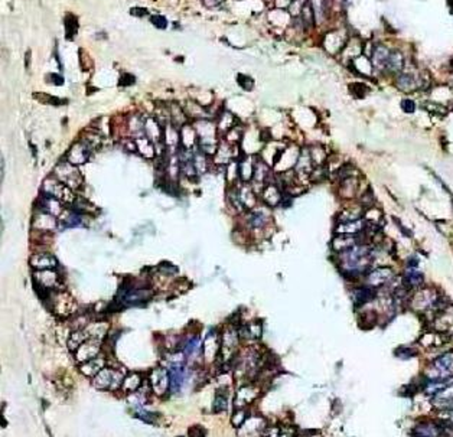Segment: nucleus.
Wrapping results in <instances>:
<instances>
[{"instance_id":"obj_28","label":"nucleus","mask_w":453,"mask_h":437,"mask_svg":"<svg viewBox=\"0 0 453 437\" xmlns=\"http://www.w3.org/2000/svg\"><path fill=\"white\" fill-rule=\"evenodd\" d=\"M83 224V214H78L72 209L66 211L64 217L61 218L60 222V228H72V227H78Z\"/></svg>"},{"instance_id":"obj_41","label":"nucleus","mask_w":453,"mask_h":437,"mask_svg":"<svg viewBox=\"0 0 453 437\" xmlns=\"http://www.w3.org/2000/svg\"><path fill=\"white\" fill-rule=\"evenodd\" d=\"M227 410V397L225 394H216L215 401H214V413H221Z\"/></svg>"},{"instance_id":"obj_15","label":"nucleus","mask_w":453,"mask_h":437,"mask_svg":"<svg viewBox=\"0 0 453 437\" xmlns=\"http://www.w3.org/2000/svg\"><path fill=\"white\" fill-rule=\"evenodd\" d=\"M367 227V222L364 218L357 219V221H351V222H342L338 224L336 227V234H342V235H357L361 231H364Z\"/></svg>"},{"instance_id":"obj_29","label":"nucleus","mask_w":453,"mask_h":437,"mask_svg":"<svg viewBox=\"0 0 453 437\" xmlns=\"http://www.w3.org/2000/svg\"><path fill=\"white\" fill-rule=\"evenodd\" d=\"M413 435L416 436H440V427L437 423H422L414 430Z\"/></svg>"},{"instance_id":"obj_20","label":"nucleus","mask_w":453,"mask_h":437,"mask_svg":"<svg viewBox=\"0 0 453 437\" xmlns=\"http://www.w3.org/2000/svg\"><path fill=\"white\" fill-rule=\"evenodd\" d=\"M261 197L269 206H276V205H280L283 195H281L279 186H276L274 183H269L264 186Z\"/></svg>"},{"instance_id":"obj_22","label":"nucleus","mask_w":453,"mask_h":437,"mask_svg":"<svg viewBox=\"0 0 453 437\" xmlns=\"http://www.w3.org/2000/svg\"><path fill=\"white\" fill-rule=\"evenodd\" d=\"M104 365H106L104 358H101V356H95V358H92V359H90V361L84 362V365L81 367V372H83V374H86V375H88V377H95L98 372L104 368Z\"/></svg>"},{"instance_id":"obj_5","label":"nucleus","mask_w":453,"mask_h":437,"mask_svg":"<svg viewBox=\"0 0 453 437\" xmlns=\"http://www.w3.org/2000/svg\"><path fill=\"white\" fill-rule=\"evenodd\" d=\"M348 33H346L345 29H335L329 33H326L324 38V46L325 49L332 54V55H336L339 54L344 46L348 42Z\"/></svg>"},{"instance_id":"obj_37","label":"nucleus","mask_w":453,"mask_h":437,"mask_svg":"<svg viewBox=\"0 0 453 437\" xmlns=\"http://www.w3.org/2000/svg\"><path fill=\"white\" fill-rule=\"evenodd\" d=\"M364 215L367 217L368 224L371 225H380V219H381V211L377 208H367V211L364 212Z\"/></svg>"},{"instance_id":"obj_42","label":"nucleus","mask_w":453,"mask_h":437,"mask_svg":"<svg viewBox=\"0 0 453 437\" xmlns=\"http://www.w3.org/2000/svg\"><path fill=\"white\" fill-rule=\"evenodd\" d=\"M245 420H247V411L244 408H238L237 411L234 413V415H233V418H231L234 427H237V429L245 423Z\"/></svg>"},{"instance_id":"obj_6","label":"nucleus","mask_w":453,"mask_h":437,"mask_svg":"<svg viewBox=\"0 0 453 437\" xmlns=\"http://www.w3.org/2000/svg\"><path fill=\"white\" fill-rule=\"evenodd\" d=\"M437 293L433 289H417V291L414 293V296L410 299L413 307L424 312L434 303V300L437 299Z\"/></svg>"},{"instance_id":"obj_46","label":"nucleus","mask_w":453,"mask_h":437,"mask_svg":"<svg viewBox=\"0 0 453 437\" xmlns=\"http://www.w3.org/2000/svg\"><path fill=\"white\" fill-rule=\"evenodd\" d=\"M151 23H153L156 28H159V29H163V28L168 26V21H166L163 16H159V15L151 16Z\"/></svg>"},{"instance_id":"obj_13","label":"nucleus","mask_w":453,"mask_h":437,"mask_svg":"<svg viewBox=\"0 0 453 437\" xmlns=\"http://www.w3.org/2000/svg\"><path fill=\"white\" fill-rule=\"evenodd\" d=\"M151 385L156 394L165 393V390L169 387V372L162 368L154 370L151 375Z\"/></svg>"},{"instance_id":"obj_10","label":"nucleus","mask_w":453,"mask_h":437,"mask_svg":"<svg viewBox=\"0 0 453 437\" xmlns=\"http://www.w3.org/2000/svg\"><path fill=\"white\" fill-rule=\"evenodd\" d=\"M390 52H391V49H390L389 46H386V45L380 44L374 46V51H372L369 59H371L372 68L375 71H380V72L386 71V65H387Z\"/></svg>"},{"instance_id":"obj_24","label":"nucleus","mask_w":453,"mask_h":437,"mask_svg":"<svg viewBox=\"0 0 453 437\" xmlns=\"http://www.w3.org/2000/svg\"><path fill=\"white\" fill-rule=\"evenodd\" d=\"M358 241H357V235H342V234H338V237L332 241V248L338 253L348 250L354 245H357Z\"/></svg>"},{"instance_id":"obj_17","label":"nucleus","mask_w":453,"mask_h":437,"mask_svg":"<svg viewBox=\"0 0 453 437\" xmlns=\"http://www.w3.org/2000/svg\"><path fill=\"white\" fill-rule=\"evenodd\" d=\"M185 375L186 372L182 368V365H173L169 370V390L173 394L179 393L183 382H185Z\"/></svg>"},{"instance_id":"obj_39","label":"nucleus","mask_w":453,"mask_h":437,"mask_svg":"<svg viewBox=\"0 0 453 437\" xmlns=\"http://www.w3.org/2000/svg\"><path fill=\"white\" fill-rule=\"evenodd\" d=\"M424 110H427L429 113H432V114H437V116H445L446 113H448V109L443 106V104H437V103H430V101H427V103H424Z\"/></svg>"},{"instance_id":"obj_4","label":"nucleus","mask_w":453,"mask_h":437,"mask_svg":"<svg viewBox=\"0 0 453 437\" xmlns=\"http://www.w3.org/2000/svg\"><path fill=\"white\" fill-rule=\"evenodd\" d=\"M123 374L114 371L111 368H103L94 377V385L101 390H117L120 385H123Z\"/></svg>"},{"instance_id":"obj_30","label":"nucleus","mask_w":453,"mask_h":437,"mask_svg":"<svg viewBox=\"0 0 453 437\" xmlns=\"http://www.w3.org/2000/svg\"><path fill=\"white\" fill-rule=\"evenodd\" d=\"M266 222H267V215H266L263 211H259V209L251 211V212L247 215V224H248L251 228H254V230L263 228V227L266 225Z\"/></svg>"},{"instance_id":"obj_14","label":"nucleus","mask_w":453,"mask_h":437,"mask_svg":"<svg viewBox=\"0 0 453 437\" xmlns=\"http://www.w3.org/2000/svg\"><path fill=\"white\" fill-rule=\"evenodd\" d=\"M309 4L313 10V16H315V23L318 25H324L331 13V7H329V0H309Z\"/></svg>"},{"instance_id":"obj_7","label":"nucleus","mask_w":453,"mask_h":437,"mask_svg":"<svg viewBox=\"0 0 453 437\" xmlns=\"http://www.w3.org/2000/svg\"><path fill=\"white\" fill-rule=\"evenodd\" d=\"M100 341L94 338H88L86 342L81 344V347L75 350V358L81 362H87L92 358H95L100 352Z\"/></svg>"},{"instance_id":"obj_45","label":"nucleus","mask_w":453,"mask_h":437,"mask_svg":"<svg viewBox=\"0 0 453 437\" xmlns=\"http://www.w3.org/2000/svg\"><path fill=\"white\" fill-rule=\"evenodd\" d=\"M159 270L165 274H176L178 273V268L176 265H173L171 262H160L159 264Z\"/></svg>"},{"instance_id":"obj_16","label":"nucleus","mask_w":453,"mask_h":437,"mask_svg":"<svg viewBox=\"0 0 453 437\" xmlns=\"http://www.w3.org/2000/svg\"><path fill=\"white\" fill-rule=\"evenodd\" d=\"M362 51H364V46L361 44L360 38L352 36V38L348 39V42H346L344 49H342L341 52H342L344 59H346V61H354L355 58H358V57L362 54Z\"/></svg>"},{"instance_id":"obj_31","label":"nucleus","mask_w":453,"mask_h":437,"mask_svg":"<svg viewBox=\"0 0 453 437\" xmlns=\"http://www.w3.org/2000/svg\"><path fill=\"white\" fill-rule=\"evenodd\" d=\"M87 339H88V335H87L86 330H75L74 333H71V336L68 339V348L72 352H75L81 347L83 342H86Z\"/></svg>"},{"instance_id":"obj_43","label":"nucleus","mask_w":453,"mask_h":437,"mask_svg":"<svg viewBox=\"0 0 453 437\" xmlns=\"http://www.w3.org/2000/svg\"><path fill=\"white\" fill-rule=\"evenodd\" d=\"M416 355H417V350H413V348H407V347H401V348L395 350V356H398L400 359H410Z\"/></svg>"},{"instance_id":"obj_18","label":"nucleus","mask_w":453,"mask_h":437,"mask_svg":"<svg viewBox=\"0 0 453 437\" xmlns=\"http://www.w3.org/2000/svg\"><path fill=\"white\" fill-rule=\"evenodd\" d=\"M354 302L360 306V305H365L368 302H372L375 300L377 297V287H372V286H364V287H358L355 291H354Z\"/></svg>"},{"instance_id":"obj_38","label":"nucleus","mask_w":453,"mask_h":437,"mask_svg":"<svg viewBox=\"0 0 453 437\" xmlns=\"http://www.w3.org/2000/svg\"><path fill=\"white\" fill-rule=\"evenodd\" d=\"M65 28H66V38L71 39L75 36L77 33V29H78V23L75 21L74 16H68L66 21H65Z\"/></svg>"},{"instance_id":"obj_32","label":"nucleus","mask_w":453,"mask_h":437,"mask_svg":"<svg viewBox=\"0 0 453 437\" xmlns=\"http://www.w3.org/2000/svg\"><path fill=\"white\" fill-rule=\"evenodd\" d=\"M140 384H142V378H140V375H139V374H136V372H133V374H130L127 378H124V379H123V390H124V391H130V393H133V391H136V390L140 387Z\"/></svg>"},{"instance_id":"obj_47","label":"nucleus","mask_w":453,"mask_h":437,"mask_svg":"<svg viewBox=\"0 0 453 437\" xmlns=\"http://www.w3.org/2000/svg\"><path fill=\"white\" fill-rule=\"evenodd\" d=\"M139 418L151 424V423H154L157 420V414H153V413H149V411H140L139 413Z\"/></svg>"},{"instance_id":"obj_40","label":"nucleus","mask_w":453,"mask_h":437,"mask_svg":"<svg viewBox=\"0 0 453 437\" xmlns=\"http://www.w3.org/2000/svg\"><path fill=\"white\" fill-rule=\"evenodd\" d=\"M310 179L313 180V182H321V180H324L325 177L328 176V169H326V166H315V169L310 172Z\"/></svg>"},{"instance_id":"obj_9","label":"nucleus","mask_w":453,"mask_h":437,"mask_svg":"<svg viewBox=\"0 0 453 437\" xmlns=\"http://www.w3.org/2000/svg\"><path fill=\"white\" fill-rule=\"evenodd\" d=\"M90 152H91V147L87 145L84 140H81V142L74 143V146L66 153V159L72 165H81V163H86L87 162V159L90 156Z\"/></svg>"},{"instance_id":"obj_8","label":"nucleus","mask_w":453,"mask_h":437,"mask_svg":"<svg viewBox=\"0 0 453 437\" xmlns=\"http://www.w3.org/2000/svg\"><path fill=\"white\" fill-rule=\"evenodd\" d=\"M367 279V284L372 286V287H380V286H384V284L390 283L393 279H394V273L390 267H380V268H375L372 270L371 273H368L365 276Z\"/></svg>"},{"instance_id":"obj_21","label":"nucleus","mask_w":453,"mask_h":437,"mask_svg":"<svg viewBox=\"0 0 453 437\" xmlns=\"http://www.w3.org/2000/svg\"><path fill=\"white\" fill-rule=\"evenodd\" d=\"M57 225H58V224H57V221L54 218V215H51V214H48V212H41V214L36 217V219L33 221V227L38 228L39 233L51 231V230H54Z\"/></svg>"},{"instance_id":"obj_27","label":"nucleus","mask_w":453,"mask_h":437,"mask_svg":"<svg viewBox=\"0 0 453 437\" xmlns=\"http://www.w3.org/2000/svg\"><path fill=\"white\" fill-rule=\"evenodd\" d=\"M253 175H254V162H251V159L245 156L238 163V176L244 182H247L253 177Z\"/></svg>"},{"instance_id":"obj_52","label":"nucleus","mask_w":453,"mask_h":437,"mask_svg":"<svg viewBox=\"0 0 453 437\" xmlns=\"http://www.w3.org/2000/svg\"><path fill=\"white\" fill-rule=\"evenodd\" d=\"M221 1H222V0H204L205 6H208V7H215V6H218Z\"/></svg>"},{"instance_id":"obj_12","label":"nucleus","mask_w":453,"mask_h":437,"mask_svg":"<svg viewBox=\"0 0 453 437\" xmlns=\"http://www.w3.org/2000/svg\"><path fill=\"white\" fill-rule=\"evenodd\" d=\"M404 64H406V59H404L403 52L398 51V49H393V51L390 52L389 59H387L386 72H387V74H391V75H398L400 72H403Z\"/></svg>"},{"instance_id":"obj_48","label":"nucleus","mask_w":453,"mask_h":437,"mask_svg":"<svg viewBox=\"0 0 453 437\" xmlns=\"http://www.w3.org/2000/svg\"><path fill=\"white\" fill-rule=\"evenodd\" d=\"M401 109L404 113H413L414 110H416V103L413 101V100H403L401 101Z\"/></svg>"},{"instance_id":"obj_19","label":"nucleus","mask_w":453,"mask_h":437,"mask_svg":"<svg viewBox=\"0 0 453 437\" xmlns=\"http://www.w3.org/2000/svg\"><path fill=\"white\" fill-rule=\"evenodd\" d=\"M313 160L310 157V150L309 149H303L302 152L299 153V157L296 160V172L298 175H310V172L313 171Z\"/></svg>"},{"instance_id":"obj_35","label":"nucleus","mask_w":453,"mask_h":437,"mask_svg":"<svg viewBox=\"0 0 453 437\" xmlns=\"http://www.w3.org/2000/svg\"><path fill=\"white\" fill-rule=\"evenodd\" d=\"M201 350V339L198 336L191 338L186 344H185V355L186 356H192L195 353H198Z\"/></svg>"},{"instance_id":"obj_3","label":"nucleus","mask_w":453,"mask_h":437,"mask_svg":"<svg viewBox=\"0 0 453 437\" xmlns=\"http://www.w3.org/2000/svg\"><path fill=\"white\" fill-rule=\"evenodd\" d=\"M43 192L48 194V195H51V197L60 199V201H62V202H66V204H69V205H71V204L75 201V198H77L74 197L71 188L66 186V185L62 183L61 180H58L57 177H51V179H46V180H45V183H43Z\"/></svg>"},{"instance_id":"obj_25","label":"nucleus","mask_w":453,"mask_h":437,"mask_svg":"<svg viewBox=\"0 0 453 437\" xmlns=\"http://www.w3.org/2000/svg\"><path fill=\"white\" fill-rule=\"evenodd\" d=\"M358 192V180L355 176H349L342 179V185H341V195L346 199H351L357 195Z\"/></svg>"},{"instance_id":"obj_51","label":"nucleus","mask_w":453,"mask_h":437,"mask_svg":"<svg viewBox=\"0 0 453 437\" xmlns=\"http://www.w3.org/2000/svg\"><path fill=\"white\" fill-rule=\"evenodd\" d=\"M51 78H52V80H55V81H54V84H57V86H62V84H64V80H62V77H60V75L51 74Z\"/></svg>"},{"instance_id":"obj_2","label":"nucleus","mask_w":453,"mask_h":437,"mask_svg":"<svg viewBox=\"0 0 453 437\" xmlns=\"http://www.w3.org/2000/svg\"><path fill=\"white\" fill-rule=\"evenodd\" d=\"M54 176L58 180H61L62 183H65L66 186H69L71 189H80L83 186V177L80 175L78 169L72 163H69L68 160L61 162L55 168Z\"/></svg>"},{"instance_id":"obj_34","label":"nucleus","mask_w":453,"mask_h":437,"mask_svg":"<svg viewBox=\"0 0 453 437\" xmlns=\"http://www.w3.org/2000/svg\"><path fill=\"white\" fill-rule=\"evenodd\" d=\"M309 150H310V157L313 160V165L315 166H322L325 163V160H326V152L324 150V147L315 146V147H312Z\"/></svg>"},{"instance_id":"obj_49","label":"nucleus","mask_w":453,"mask_h":437,"mask_svg":"<svg viewBox=\"0 0 453 437\" xmlns=\"http://www.w3.org/2000/svg\"><path fill=\"white\" fill-rule=\"evenodd\" d=\"M134 83V77L133 75H130V74H124L123 77H121V80H120V86H129V84H133Z\"/></svg>"},{"instance_id":"obj_36","label":"nucleus","mask_w":453,"mask_h":437,"mask_svg":"<svg viewBox=\"0 0 453 437\" xmlns=\"http://www.w3.org/2000/svg\"><path fill=\"white\" fill-rule=\"evenodd\" d=\"M307 0H292L290 6H289V13L292 18H299L302 13L303 7L306 6Z\"/></svg>"},{"instance_id":"obj_11","label":"nucleus","mask_w":453,"mask_h":437,"mask_svg":"<svg viewBox=\"0 0 453 437\" xmlns=\"http://www.w3.org/2000/svg\"><path fill=\"white\" fill-rule=\"evenodd\" d=\"M30 265L38 270H55L58 268V260L49 253H38L30 257Z\"/></svg>"},{"instance_id":"obj_33","label":"nucleus","mask_w":453,"mask_h":437,"mask_svg":"<svg viewBox=\"0 0 453 437\" xmlns=\"http://www.w3.org/2000/svg\"><path fill=\"white\" fill-rule=\"evenodd\" d=\"M234 121H236V118H234V116H233V114H230V113H224V114H221V116H219L218 129H219L221 131H224V133H228V131L231 130L233 127H236V126H234Z\"/></svg>"},{"instance_id":"obj_50","label":"nucleus","mask_w":453,"mask_h":437,"mask_svg":"<svg viewBox=\"0 0 453 437\" xmlns=\"http://www.w3.org/2000/svg\"><path fill=\"white\" fill-rule=\"evenodd\" d=\"M131 15H137V16H145L146 15V9H139V7H134L130 10Z\"/></svg>"},{"instance_id":"obj_44","label":"nucleus","mask_w":453,"mask_h":437,"mask_svg":"<svg viewBox=\"0 0 453 437\" xmlns=\"http://www.w3.org/2000/svg\"><path fill=\"white\" fill-rule=\"evenodd\" d=\"M374 202H375V199H374V195H372V194H371L369 191H367V192H365V194H364L362 197L360 198V204H361V205H362V206H364L365 209H367V208H371V206L374 205Z\"/></svg>"},{"instance_id":"obj_1","label":"nucleus","mask_w":453,"mask_h":437,"mask_svg":"<svg viewBox=\"0 0 453 437\" xmlns=\"http://www.w3.org/2000/svg\"><path fill=\"white\" fill-rule=\"evenodd\" d=\"M429 84V81L424 80V75L417 71H409L403 69L395 78V87L403 92H413L417 89H422Z\"/></svg>"},{"instance_id":"obj_26","label":"nucleus","mask_w":453,"mask_h":437,"mask_svg":"<svg viewBox=\"0 0 453 437\" xmlns=\"http://www.w3.org/2000/svg\"><path fill=\"white\" fill-rule=\"evenodd\" d=\"M365 208L361 206H357V208H345L339 215H338V224H342V222H351V221H357V219L362 218L364 217V211Z\"/></svg>"},{"instance_id":"obj_23","label":"nucleus","mask_w":453,"mask_h":437,"mask_svg":"<svg viewBox=\"0 0 453 437\" xmlns=\"http://www.w3.org/2000/svg\"><path fill=\"white\" fill-rule=\"evenodd\" d=\"M261 323L257 322H253V323H248V325H242L241 328L238 329V336L241 339H259L261 336Z\"/></svg>"}]
</instances>
